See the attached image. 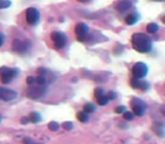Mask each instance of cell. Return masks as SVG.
I'll use <instances>...</instances> for the list:
<instances>
[{
    "label": "cell",
    "instance_id": "cell-11",
    "mask_svg": "<svg viewBox=\"0 0 165 144\" xmlns=\"http://www.w3.org/2000/svg\"><path fill=\"white\" fill-rule=\"evenodd\" d=\"M131 7H132L131 0H119L116 4V6H114V8L119 12H124V11L129 10Z\"/></svg>",
    "mask_w": 165,
    "mask_h": 144
},
{
    "label": "cell",
    "instance_id": "cell-6",
    "mask_svg": "<svg viewBox=\"0 0 165 144\" xmlns=\"http://www.w3.org/2000/svg\"><path fill=\"white\" fill-rule=\"evenodd\" d=\"M131 107H132V113L135 115H137V116H139V117H141V116H144L145 111H146V104L144 103L143 100L135 98L131 101Z\"/></svg>",
    "mask_w": 165,
    "mask_h": 144
},
{
    "label": "cell",
    "instance_id": "cell-15",
    "mask_svg": "<svg viewBox=\"0 0 165 144\" xmlns=\"http://www.w3.org/2000/svg\"><path fill=\"white\" fill-rule=\"evenodd\" d=\"M146 30L149 34H155L160 30V26H158L157 24H155V23H149V24L146 26Z\"/></svg>",
    "mask_w": 165,
    "mask_h": 144
},
{
    "label": "cell",
    "instance_id": "cell-34",
    "mask_svg": "<svg viewBox=\"0 0 165 144\" xmlns=\"http://www.w3.org/2000/svg\"><path fill=\"white\" fill-rule=\"evenodd\" d=\"M79 2H82V4H87V2H90L92 0H78Z\"/></svg>",
    "mask_w": 165,
    "mask_h": 144
},
{
    "label": "cell",
    "instance_id": "cell-16",
    "mask_svg": "<svg viewBox=\"0 0 165 144\" xmlns=\"http://www.w3.org/2000/svg\"><path fill=\"white\" fill-rule=\"evenodd\" d=\"M77 119L82 123L88 122V114L85 113V111H78L77 113Z\"/></svg>",
    "mask_w": 165,
    "mask_h": 144
},
{
    "label": "cell",
    "instance_id": "cell-3",
    "mask_svg": "<svg viewBox=\"0 0 165 144\" xmlns=\"http://www.w3.org/2000/svg\"><path fill=\"white\" fill-rule=\"evenodd\" d=\"M51 40L53 41V44H54V47L57 50H61V48H64L67 44V36L64 35V33H61V32H52L51 33Z\"/></svg>",
    "mask_w": 165,
    "mask_h": 144
},
{
    "label": "cell",
    "instance_id": "cell-35",
    "mask_svg": "<svg viewBox=\"0 0 165 144\" xmlns=\"http://www.w3.org/2000/svg\"><path fill=\"white\" fill-rule=\"evenodd\" d=\"M162 22H163V23L165 24V15L163 16V17H162Z\"/></svg>",
    "mask_w": 165,
    "mask_h": 144
},
{
    "label": "cell",
    "instance_id": "cell-17",
    "mask_svg": "<svg viewBox=\"0 0 165 144\" xmlns=\"http://www.w3.org/2000/svg\"><path fill=\"white\" fill-rule=\"evenodd\" d=\"M95 105L92 103H87L84 105V111L87 113V114H90V113H94L95 111Z\"/></svg>",
    "mask_w": 165,
    "mask_h": 144
},
{
    "label": "cell",
    "instance_id": "cell-13",
    "mask_svg": "<svg viewBox=\"0 0 165 144\" xmlns=\"http://www.w3.org/2000/svg\"><path fill=\"white\" fill-rule=\"evenodd\" d=\"M139 20V15L137 12H131L126 17V24L127 25H135Z\"/></svg>",
    "mask_w": 165,
    "mask_h": 144
},
{
    "label": "cell",
    "instance_id": "cell-22",
    "mask_svg": "<svg viewBox=\"0 0 165 144\" xmlns=\"http://www.w3.org/2000/svg\"><path fill=\"white\" fill-rule=\"evenodd\" d=\"M123 117L124 119H127V121H132V119L135 118V114H134L132 111H124Z\"/></svg>",
    "mask_w": 165,
    "mask_h": 144
},
{
    "label": "cell",
    "instance_id": "cell-18",
    "mask_svg": "<svg viewBox=\"0 0 165 144\" xmlns=\"http://www.w3.org/2000/svg\"><path fill=\"white\" fill-rule=\"evenodd\" d=\"M149 83L147 81H144V80H139L138 82V87H137V89H140V90H143V91H146V90H148L149 89Z\"/></svg>",
    "mask_w": 165,
    "mask_h": 144
},
{
    "label": "cell",
    "instance_id": "cell-33",
    "mask_svg": "<svg viewBox=\"0 0 165 144\" xmlns=\"http://www.w3.org/2000/svg\"><path fill=\"white\" fill-rule=\"evenodd\" d=\"M24 144H33V141L31 140V139H25L24 140Z\"/></svg>",
    "mask_w": 165,
    "mask_h": 144
},
{
    "label": "cell",
    "instance_id": "cell-25",
    "mask_svg": "<svg viewBox=\"0 0 165 144\" xmlns=\"http://www.w3.org/2000/svg\"><path fill=\"white\" fill-rule=\"evenodd\" d=\"M62 126H64V129L70 131V129H72V127H74V124H72V122H64V124H62Z\"/></svg>",
    "mask_w": 165,
    "mask_h": 144
},
{
    "label": "cell",
    "instance_id": "cell-30",
    "mask_svg": "<svg viewBox=\"0 0 165 144\" xmlns=\"http://www.w3.org/2000/svg\"><path fill=\"white\" fill-rule=\"evenodd\" d=\"M38 74H40V76H45V74L48 73V71L45 70L44 68H40V69L38 70Z\"/></svg>",
    "mask_w": 165,
    "mask_h": 144
},
{
    "label": "cell",
    "instance_id": "cell-5",
    "mask_svg": "<svg viewBox=\"0 0 165 144\" xmlns=\"http://www.w3.org/2000/svg\"><path fill=\"white\" fill-rule=\"evenodd\" d=\"M45 93H46L45 86H38V87H31L27 89L26 96L31 99H38V98H42Z\"/></svg>",
    "mask_w": 165,
    "mask_h": 144
},
{
    "label": "cell",
    "instance_id": "cell-10",
    "mask_svg": "<svg viewBox=\"0 0 165 144\" xmlns=\"http://www.w3.org/2000/svg\"><path fill=\"white\" fill-rule=\"evenodd\" d=\"M17 97V93L11 90V89H6L0 87V99L5 100V101H10V100L15 99Z\"/></svg>",
    "mask_w": 165,
    "mask_h": 144
},
{
    "label": "cell",
    "instance_id": "cell-27",
    "mask_svg": "<svg viewBox=\"0 0 165 144\" xmlns=\"http://www.w3.org/2000/svg\"><path fill=\"white\" fill-rule=\"evenodd\" d=\"M26 82H27V85H28V86H33L34 83L36 82V78H34V77H27Z\"/></svg>",
    "mask_w": 165,
    "mask_h": 144
},
{
    "label": "cell",
    "instance_id": "cell-2",
    "mask_svg": "<svg viewBox=\"0 0 165 144\" xmlns=\"http://www.w3.org/2000/svg\"><path fill=\"white\" fill-rule=\"evenodd\" d=\"M18 76V70L17 69H10L7 67L0 68V79L2 83H9L11 80Z\"/></svg>",
    "mask_w": 165,
    "mask_h": 144
},
{
    "label": "cell",
    "instance_id": "cell-37",
    "mask_svg": "<svg viewBox=\"0 0 165 144\" xmlns=\"http://www.w3.org/2000/svg\"><path fill=\"white\" fill-rule=\"evenodd\" d=\"M153 1H165V0H153Z\"/></svg>",
    "mask_w": 165,
    "mask_h": 144
},
{
    "label": "cell",
    "instance_id": "cell-36",
    "mask_svg": "<svg viewBox=\"0 0 165 144\" xmlns=\"http://www.w3.org/2000/svg\"><path fill=\"white\" fill-rule=\"evenodd\" d=\"M162 113H163V114L165 115V107H164V108H162Z\"/></svg>",
    "mask_w": 165,
    "mask_h": 144
},
{
    "label": "cell",
    "instance_id": "cell-14",
    "mask_svg": "<svg viewBox=\"0 0 165 144\" xmlns=\"http://www.w3.org/2000/svg\"><path fill=\"white\" fill-rule=\"evenodd\" d=\"M28 118H30V122L34 123V124H38L42 121L41 115L38 114V111H32L30 115H28Z\"/></svg>",
    "mask_w": 165,
    "mask_h": 144
},
{
    "label": "cell",
    "instance_id": "cell-12",
    "mask_svg": "<svg viewBox=\"0 0 165 144\" xmlns=\"http://www.w3.org/2000/svg\"><path fill=\"white\" fill-rule=\"evenodd\" d=\"M153 131L154 133H156L158 136L164 137L165 136V127L161 122H155L153 124Z\"/></svg>",
    "mask_w": 165,
    "mask_h": 144
},
{
    "label": "cell",
    "instance_id": "cell-23",
    "mask_svg": "<svg viewBox=\"0 0 165 144\" xmlns=\"http://www.w3.org/2000/svg\"><path fill=\"white\" fill-rule=\"evenodd\" d=\"M11 5V2L9 0H0V9H5L8 8Z\"/></svg>",
    "mask_w": 165,
    "mask_h": 144
},
{
    "label": "cell",
    "instance_id": "cell-32",
    "mask_svg": "<svg viewBox=\"0 0 165 144\" xmlns=\"http://www.w3.org/2000/svg\"><path fill=\"white\" fill-rule=\"evenodd\" d=\"M20 122H22V124H27V123L30 122V118H28V117H23V118L20 119Z\"/></svg>",
    "mask_w": 165,
    "mask_h": 144
},
{
    "label": "cell",
    "instance_id": "cell-7",
    "mask_svg": "<svg viewBox=\"0 0 165 144\" xmlns=\"http://www.w3.org/2000/svg\"><path fill=\"white\" fill-rule=\"evenodd\" d=\"M147 73H148V68L145 63L143 62H138L136 63L134 68H132V74L135 78H138V79H141V78L146 77Z\"/></svg>",
    "mask_w": 165,
    "mask_h": 144
},
{
    "label": "cell",
    "instance_id": "cell-26",
    "mask_svg": "<svg viewBox=\"0 0 165 144\" xmlns=\"http://www.w3.org/2000/svg\"><path fill=\"white\" fill-rule=\"evenodd\" d=\"M138 82H139V79L138 78H132L131 79V81H130V85H131L132 88H136L137 89V87H138Z\"/></svg>",
    "mask_w": 165,
    "mask_h": 144
},
{
    "label": "cell",
    "instance_id": "cell-24",
    "mask_svg": "<svg viewBox=\"0 0 165 144\" xmlns=\"http://www.w3.org/2000/svg\"><path fill=\"white\" fill-rule=\"evenodd\" d=\"M104 95V90L102 88H96L95 90H94V96L96 97V98H98V97H101Z\"/></svg>",
    "mask_w": 165,
    "mask_h": 144
},
{
    "label": "cell",
    "instance_id": "cell-20",
    "mask_svg": "<svg viewBox=\"0 0 165 144\" xmlns=\"http://www.w3.org/2000/svg\"><path fill=\"white\" fill-rule=\"evenodd\" d=\"M48 127H49L50 131H52V132H56V131H58V129H59L60 125H59V124H58L57 122H50L49 125H48Z\"/></svg>",
    "mask_w": 165,
    "mask_h": 144
},
{
    "label": "cell",
    "instance_id": "cell-8",
    "mask_svg": "<svg viewBox=\"0 0 165 144\" xmlns=\"http://www.w3.org/2000/svg\"><path fill=\"white\" fill-rule=\"evenodd\" d=\"M26 22L32 26H35L40 22V12L36 8L26 9Z\"/></svg>",
    "mask_w": 165,
    "mask_h": 144
},
{
    "label": "cell",
    "instance_id": "cell-19",
    "mask_svg": "<svg viewBox=\"0 0 165 144\" xmlns=\"http://www.w3.org/2000/svg\"><path fill=\"white\" fill-rule=\"evenodd\" d=\"M97 99V104L100 105V106H106L108 104H109L110 99L108 98V96H101V97H98V98H96Z\"/></svg>",
    "mask_w": 165,
    "mask_h": 144
},
{
    "label": "cell",
    "instance_id": "cell-31",
    "mask_svg": "<svg viewBox=\"0 0 165 144\" xmlns=\"http://www.w3.org/2000/svg\"><path fill=\"white\" fill-rule=\"evenodd\" d=\"M4 42H5V35L2 33H0V47L4 45Z\"/></svg>",
    "mask_w": 165,
    "mask_h": 144
},
{
    "label": "cell",
    "instance_id": "cell-21",
    "mask_svg": "<svg viewBox=\"0 0 165 144\" xmlns=\"http://www.w3.org/2000/svg\"><path fill=\"white\" fill-rule=\"evenodd\" d=\"M36 83H38V86H44L45 83H46V78H45V76H38V77L36 78Z\"/></svg>",
    "mask_w": 165,
    "mask_h": 144
},
{
    "label": "cell",
    "instance_id": "cell-29",
    "mask_svg": "<svg viewBox=\"0 0 165 144\" xmlns=\"http://www.w3.org/2000/svg\"><path fill=\"white\" fill-rule=\"evenodd\" d=\"M108 98H109L110 100H114L116 98V93H114V91H110V93H108Z\"/></svg>",
    "mask_w": 165,
    "mask_h": 144
},
{
    "label": "cell",
    "instance_id": "cell-1",
    "mask_svg": "<svg viewBox=\"0 0 165 144\" xmlns=\"http://www.w3.org/2000/svg\"><path fill=\"white\" fill-rule=\"evenodd\" d=\"M132 46L139 53H149L153 48L152 40L144 33H135L131 37Z\"/></svg>",
    "mask_w": 165,
    "mask_h": 144
},
{
    "label": "cell",
    "instance_id": "cell-4",
    "mask_svg": "<svg viewBox=\"0 0 165 144\" xmlns=\"http://www.w3.org/2000/svg\"><path fill=\"white\" fill-rule=\"evenodd\" d=\"M88 32L90 28L85 23H78L75 27V33L77 36V40L79 42H85L88 38Z\"/></svg>",
    "mask_w": 165,
    "mask_h": 144
},
{
    "label": "cell",
    "instance_id": "cell-9",
    "mask_svg": "<svg viewBox=\"0 0 165 144\" xmlns=\"http://www.w3.org/2000/svg\"><path fill=\"white\" fill-rule=\"evenodd\" d=\"M30 42H23L20 40H15V41L13 42V50L17 53H25L27 52V50L30 48Z\"/></svg>",
    "mask_w": 165,
    "mask_h": 144
},
{
    "label": "cell",
    "instance_id": "cell-28",
    "mask_svg": "<svg viewBox=\"0 0 165 144\" xmlns=\"http://www.w3.org/2000/svg\"><path fill=\"white\" fill-rule=\"evenodd\" d=\"M126 111V107L124 106H118L116 108V114H121V113H124Z\"/></svg>",
    "mask_w": 165,
    "mask_h": 144
}]
</instances>
